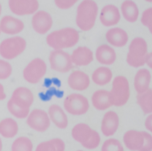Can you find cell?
Returning <instances> with one entry per match:
<instances>
[{"label": "cell", "mask_w": 152, "mask_h": 151, "mask_svg": "<svg viewBox=\"0 0 152 151\" xmlns=\"http://www.w3.org/2000/svg\"><path fill=\"white\" fill-rule=\"evenodd\" d=\"M31 25L37 34L46 35L53 26L52 16L45 10H37L32 17Z\"/></svg>", "instance_id": "obj_13"}, {"label": "cell", "mask_w": 152, "mask_h": 151, "mask_svg": "<svg viewBox=\"0 0 152 151\" xmlns=\"http://www.w3.org/2000/svg\"><path fill=\"white\" fill-rule=\"evenodd\" d=\"M121 18L118 7L115 5L108 4L102 7L99 13V20L104 26H115Z\"/></svg>", "instance_id": "obj_16"}, {"label": "cell", "mask_w": 152, "mask_h": 151, "mask_svg": "<svg viewBox=\"0 0 152 151\" xmlns=\"http://www.w3.org/2000/svg\"><path fill=\"white\" fill-rule=\"evenodd\" d=\"M26 124L31 129L43 133L50 128V119L48 114L44 109L35 108L31 110L26 117Z\"/></svg>", "instance_id": "obj_11"}, {"label": "cell", "mask_w": 152, "mask_h": 151, "mask_svg": "<svg viewBox=\"0 0 152 151\" xmlns=\"http://www.w3.org/2000/svg\"><path fill=\"white\" fill-rule=\"evenodd\" d=\"M6 98H7V94L5 91V88L1 83H0V101L5 100Z\"/></svg>", "instance_id": "obj_38"}, {"label": "cell", "mask_w": 152, "mask_h": 151, "mask_svg": "<svg viewBox=\"0 0 152 151\" xmlns=\"http://www.w3.org/2000/svg\"><path fill=\"white\" fill-rule=\"evenodd\" d=\"M13 73L12 65L5 59H0V80H6L11 77Z\"/></svg>", "instance_id": "obj_33"}, {"label": "cell", "mask_w": 152, "mask_h": 151, "mask_svg": "<svg viewBox=\"0 0 152 151\" xmlns=\"http://www.w3.org/2000/svg\"><path fill=\"white\" fill-rule=\"evenodd\" d=\"M140 21H141L142 25L147 27L151 34L152 33V7H151L147 8L142 13L141 18H140Z\"/></svg>", "instance_id": "obj_34"}, {"label": "cell", "mask_w": 152, "mask_h": 151, "mask_svg": "<svg viewBox=\"0 0 152 151\" xmlns=\"http://www.w3.org/2000/svg\"><path fill=\"white\" fill-rule=\"evenodd\" d=\"M123 144L130 151H152V136L148 131L128 130L123 136Z\"/></svg>", "instance_id": "obj_4"}, {"label": "cell", "mask_w": 152, "mask_h": 151, "mask_svg": "<svg viewBox=\"0 0 152 151\" xmlns=\"http://www.w3.org/2000/svg\"><path fill=\"white\" fill-rule=\"evenodd\" d=\"M9 100L23 108H29L34 103L33 92L26 87H18L13 91Z\"/></svg>", "instance_id": "obj_15"}, {"label": "cell", "mask_w": 152, "mask_h": 151, "mask_svg": "<svg viewBox=\"0 0 152 151\" xmlns=\"http://www.w3.org/2000/svg\"><path fill=\"white\" fill-rule=\"evenodd\" d=\"M71 136L73 139L81 144L83 147L90 150L98 148L101 141L99 133L86 123L76 124L71 130Z\"/></svg>", "instance_id": "obj_3"}, {"label": "cell", "mask_w": 152, "mask_h": 151, "mask_svg": "<svg viewBox=\"0 0 152 151\" xmlns=\"http://www.w3.org/2000/svg\"><path fill=\"white\" fill-rule=\"evenodd\" d=\"M48 66L44 59L36 58L32 59L23 69V77L27 83L36 85L44 78L47 74Z\"/></svg>", "instance_id": "obj_9"}, {"label": "cell", "mask_w": 152, "mask_h": 151, "mask_svg": "<svg viewBox=\"0 0 152 151\" xmlns=\"http://www.w3.org/2000/svg\"><path fill=\"white\" fill-rule=\"evenodd\" d=\"M0 35H1V30H0Z\"/></svg>", "instance_id": "obj_43"}, {"label": "cell", "mask_w": 152, "mask_h": 151, "mask_svg": "<svg viewBox=\"0 0 152 151\" xmlns=\"http://www.w3.org/2000/svg\"><path fill=\"white\" fill-rule=\"evenodd\" d=\"M109 93L111 106L120 107L125 106L130 98V85L125 76H117L112 79V86Z\"/></svg>", "instance_id": "obj_5"}, {"label": "cell", "mask_w": 152, "mask_h": 151, "mask_svg": "<svg viewBox=\"0 0 152 151\" xmlns=\"http://www.w3.org/2000/svg\"><path fill=\"white\" fill-rule=\"evenodd\" d=\"M66 144L62 139L55 138L49 140L40 142L35 151H65Z\"/></svg>", "instance_id": "obj_28"}, {"label": "cell", "mask_w": 152, "mask_h": 151, "mask_svg": "<svg viewBox=\"0 0 152 151\" xmlns=\"http://www.w3.org/2000/svg\"><path fill=\"white\" fill-rule=\"evenodd\" d=\"M18 124L14 118L7 117L0 121V136L3 138L13 139L18 134Z\"/></svg>", "instance_id": "obj_27"}, {"label": "cell", "mask_w": 152, "mask_h": 151, "mask_svg": "<svg viewBox=\"0 0 152 151\" xmlns=\"http://www.w3.org/2000/svg\"><path fill=\"white\" fill-rule=\"evenodd\" d=\"M137 103L145 115L151 114L152 113V89L148 88V90L142 93H137Z\"/></svg>", "instance_id": "obj_29"}, {"label": "cell", "mask_w": 152, "mask_h": 151, "mask_svg": "<svg viewBox=\"0 0 152 151\" xmlns=\"http://www.w3.org/2000/svg\"><path fill=\"white\" fill-rule=\"evenodd\" d=\"M8 7L16 16H30L38 10L39 2L38 0H8Z\"/></svg>", "instance_id": "obj_12"}, {"label": "cell", "mask_w": 152, "mask_h": 151, "mask_svg": "<svg viewBox=\"0 0 152 151\" xmlns=\"http://www.w3.org/2000/svg\"><path fill=\"white\" fill-rule=\"evenodd\" d=\"M77 151H84V150H77Z\"/></svg>", "instance_id": "obj_42"}, {"label": "cell", "mask_w": 152, "mask_h": 151, "mask_svg": "<svg viewBox=\"0 0 152 151\" xmlns=\"http://www.w3.org/2000/svg\"><path fill=\"white\" fill-rule=\"evenodd\" d=\"M34 146L31 139L27 136H22L13 141L11 151H33Z\"/></svg>", "instance_id": "obj_30"}, {"label": "cell", "mask_w": 152, "mask_h": 151, "mask_svg": "<svg viewBox=\"0 0 152 151\" xmlns=\"http://www.w3.org/2000/svg\"><path fill=\"white\" fill-rule=\"evenodd\" d=\"M2 149H3V142L1 138H0V151H2Z\"/></svg>", "instance_id": "obj_39"}, {"label": "cell", "mask_w": 152, "mask_h": 151, "mask_svg": "<svg viewBox=\"0 0 152 151\" xmlns=\"http://www.w3.org/2000/svg\"><path fill=\"white\" fill-rule=\"evenodd\" d=\"M146 2H148V3H152V0H145Z\"/></svg>", "instance_id": "obj_41"}, {"label": "cell", "mask_w": 152, "mask_h": 151, "mask_svg": "<svg viewBox=\"0 0 152 151\" xmlns=\"http://www.w3.org/2000/svg\"><path fill=\"white\" fill-rule=\"evenodd\" d=\"M147 41L140 36H137L131 40L129 47L126 61L129 66L134 68H140L145 66V56L148 53Z\"/></svg>", "instance_id": "obj_6"}, {"label": "cell", "mask_w": 152, "mask_h": 151, "mask_svg": "<svg viewBox=\"0 0 152 151\" xmlns=\"http://www.w3.org/2000/svg\"><path fill=\"white\" fill-rule=\"evenodd\" d=\"M26 48V41L20 36H11L0 43V56L5 60L15 59L24 53Z\"/></svg>", "instance_id": "obj_7"}, {"label": "cell", "mask_w": 152, "mask_h": 151, "mask_svg": "<svg viewBox=\"0 0 152 151\" xmlns=\"http://www.w3.org/2000/svg\"><path fill=\"white\" fill-rule=\"evenodd\" d=\"M145 65L148 66V68H152V53L151 52H148L145 56V59H144Z\"/></svg>", "instance_id": "obj_37"}, {"label": "cell", "mask_w": 152, "mask_h": 151, "mask_svg": "<svg viewBox=\"0 0 152 151\" xmlns=\"http://www.w3.org/2000/svg\"><path fill=\"white\" fill-rule=\"evenodd\" d=\"M94 58L102 66H111L117 60V53L111 46L102 44L96 47Z\"/></svg>", "instance_id": "obj_20"}, {"label": "cell", "mask_w": 152, "mask_h": 151, "mask_svg": "<svg viewBox=\"0 0 152 151\" xmlns=\"http://www.w3.org/2000/svg\"><path fill=\"white\" fill-rule=\"evenodd\" d=\"M7 107L8 112L14 117L18 118V119H25V118H26L27 116H28V114H29V112H30L29 108H22V107H18V105L12 103L10 100L7 101Z\"/></svg>", "instance_id": "obj_31"}, {"label": "cell", "mask_w": 152, "mask_h": 151, "mask_svg": "<svg viewBox=\"0 0 152 151\" xmlns=\"http://www.w3.org/2000/svg\"><path fill=\"white\" fill-rule=\"evenodd\" d=\"M99 15V7L94 0H83L77 9L76 24L81 31L91 30Z\"/></svg>", "instance_id": "obj_2"}, {"label": "cell", "mask_w": 152, "mask_h": 151, "mask_svg": "<svg viewBox=\"0 0 152 151\" xmlns=\"http://www.w3.org/2000/svg\"><path fill=\"white\" fill-rule=\"evenodd\" d=\"M106 40L112 47H123L129 42V35L121 27H111L106 33Z\"/></svg>", "instance_id": "obj_19"}, {"label": "cell", "mask_w": 152, "mask_h": 151, "mask_svg": "<svg viewBox=\"0 0 152 151\" xmlns=\"http://www.w3.org/2000/svg\"><path fill=\"white\" fill-rule=\"evenodd\" d=\"M120 14L126 21L135 23L140 17V9L133 0H125L120 7Z\"/></svg>", "instance_id": "obj_26"}, {"label": "cell", "mask_w": 152, "mask_h": 151, "mask_svg": "<svg viewBox=\"0 0 152 151\" xmlns=\"http://www.w3.org/2000/svg\"><path fill=\"white\" fill-rule=\"evenodd\" d=\"M1 14H2V5L0 3V17H1Z\"/></svg>", "instance_id": "obj_40"}, {"label": "cell", "mask_w": 152, "mask_h": 151, "mask_svg": "<svg viewBox=\"0 0 152 151\" xmlns=\"http://www.w3.org/2000/svg\"><path fill=\"white\" fill-rule=\"evenodd\" d=\"M73 65L77 66H87L94 60V53L88 47H77L70 55Z\"/></svg>", "instance_id": "obj_21"}, {"label": "cell", "mask_w": 152, "mask_h": 151, "mask_svg": "<svg viewBox=\"0 0 152 151\" xmlns=\"http://www.w3.org/2000/svg\"><path fill=\"white\" fill-rule=\"evenodd\" d=\"M91 79L93 83L96 86L103 87L107 85L113 79V72L108 66H101L93 71Z\"/></svg>", "instance_id": "obj_24"}, {"label": "cell", "mask_w": 152, "mask_h": 151, "mask_svg": "<svg viewBox=\"0 0 152 151\" xmlns=\"http://www.w3.org/2000/svg\"><path fill=\"white\" fill-rule=\"evenodd\" d=\"M79 0H54L56 7L62 10H66V9L71 8Z\"/></svg>", "instance_id": "obj_35"}, {"label": "cell", "mask_w": 152, "mask_h": 151, "mask_svg": "<svg viewBox=\"0 0 152 151\" xmlns=\"http://www.w3.org/2000/svg\"><path fill=\"white\" fill-rule=\"evenodd\" d=\"M79 33L73 27H63L49 33L46 42L53 50H65L75 47L79 41Z\"/></svg>", "instance_id": "obj_1"}, {"label": "cell", "mask_w": 152, "mask_h": 151, "mask_svg": "<svg viewBox=\"0 0 152 151\" xmlns=\"http://www.w3.org/2000/svg\"><path fill=\"white\" fill-rule=\"evenodd\" d=\"M119 127V117L118 115L113 111L109 110L107 111L101 120V133L107 138L114 136L118 131Z\"/></svg>", "instance_id": "obj_17"}, {"label": "cell", "mask_w": 152, "mask_h": 151, "mask_svg": "<svg viewBox=\"0 0 152 151\" xmlns=\"http://www.w3.org/2000/svg\"><path fill=\"white\" fill-rule=\"evenodd\" d=\"M67 85L72 90L77 92L84 91L90 85V77L84 71L74 70L67 77Z\"/></svg>", "instance_id": "obj_18"}, {"label": "cell", "mask_w": 152, "mask_h": 151, "mask_svg": "<svg viewBox=\"0 0 152 151\" xmlns=\"http://www.w3.org/2000/svg\"><path fill=\"white\" fill-rule=\"evenodd\" d=\"M92 106L99 111H105L109 107H111V103L109 99V93L106 89L96 90L91 97Z\"/></svg>", "instance_id": "obj_25"}, {"label": "cell", "mask_w": 152, "mask_h": 151, "mask_svg": "<svg viewBox=\"0 0 152 151\" xmlns=\"http://www.w3.org/2000/svg\"><path fill=\"white\" fill-rule=\"evenodd\" d=\"M101 151H125V148L118 139L110 138L104 141L101 146Z\"/></svg>", "instance_id": "obj_32"}, {"label": "cell", "mask_w": 152, "mask_h": 151, "mask_svg": "<svg viewBox=\"0 0 152 151\" xmlns=\"http://www.w3.org/2000/svg\"><path fill=\"white\" fill-rule=\"evenodd\" d=\"M64 110L72 116H83L89 109V101L86 96L79 93L67 95L63 103Z\"/></svg>", "instance_id": "obj_8"}, {"label": "cell", "mask_w": 152, "mask_h": 151, "mask_svg": "<svg viewBox=\"0 0 152 151\" xmlns=\"http://www.w3.org/2000/svg\"><path fill=\"white\" fill-rule=\"evenodd\" d=\"M25 28L24 22L18 18L7 15L0 19V30L8 36H18Z\"/></svg>", "instance_id": "obj_14"}, {"label": "cell", "mask_w": 152, "mask_h": 151, "mask_svg": "<svg viewBox=\"0 0 152 151\" xmlns=\"http://www.w3.org/2000/svg\"><path fill=\"white\" fill-rule=\"evenodd\" d=\"M144 125H145L147 131L151 133L152 132V114H148L147 116L145 122H144Z\"/></svg>", "instance_id": "obj_36"}, {"label": "cell", "mask_w": 152, "mask_h": 151, "mask_svg": "<svg viewBox=\"0 0 152 151\" xmlns=\"http://www.w3.org/2000/svg\"><path fill=\"white\" fill-rule=\"evenodd\" d=\"M151 84V73L148 68H140L137 71L134 80L133 86L137 93H142L148 88H150Z\"/></svg>", "instance_id": "obj_23"}, {"label": "cell", "mask_w": 152, "mask_h": 151, "mask_svg": "<svg viewBox=\"0 0 152 151\" xmlns=\"http://www.w3.org/2000/svg\"><path fill=\"white\" fill-rule=\"evenodd\" d=\"M50 122L59 129H66L68 126V117L64 108L58 104H52L48 108Z\"/></svg>", "instance_id": "obj_22"}, {"label": "cell", "mask_w": 152, "mask_h": 151, "mask_svg": "<svg viewBox=\"0 0 152 151\" xmlns=\"http://www.w3.org/2000/svg\"><path fill=\"white\" fill-rule=\"evenodd\" d=\"M48 60L51 69L58 73H67L74 66L70 54L65 50H52Z\"/></svg>", "instance_id": "obj_10"}]
</instances>
